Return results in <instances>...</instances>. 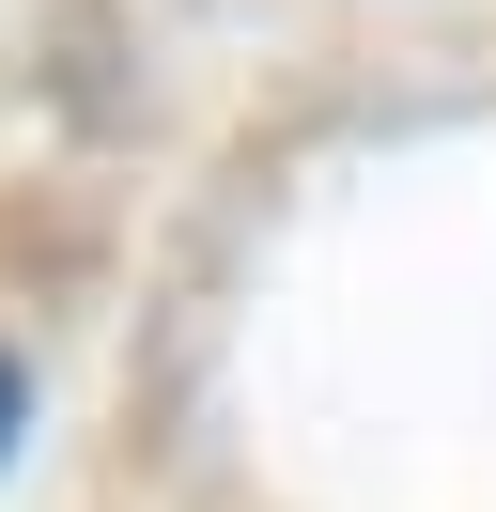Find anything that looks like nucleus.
<instances>
[{"label":"nucleus","instance_id":"obj_1","mask_svg":"<svg viewBox=\"0 0 496 512\" xmlns=\"http://www.w3.org/2000/svg\"><path fill=\"white\" fill-rule=\"evenodd\" d=\"M0 450H16V357H0Z\"/></svg>","mask_w":496,"mask_h":512}]
</instances>
